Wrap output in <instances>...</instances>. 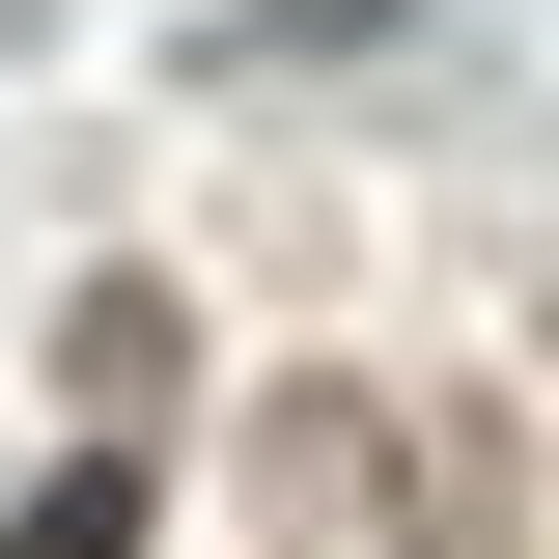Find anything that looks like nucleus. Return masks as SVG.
I'll list each match as a JSON object with an SVG mask.
<instances>
[{"label":"nucleus","mask_w":559,"mask_h":559,"mask_svg":"<svg viewBox=\"0 0 559 559\" xmlns=\"http://www.w3.org/2000/svg\"><path fill=\"white\" fill-rule=\"evenodd\" d=\"M419 57V0H197L168 28V84H392Z\"/></svg>","instance_id":"f257e3e1"},{"label":"nucleus","mask_w":559,"mask_h":559,"mask_svg":"<svg viewBox=\"0 0 559 559\" xmlns=\"http://www.w3.org/2000/svg\"><path fill=\"white\" fill-rule=\"evenodd\" d=\"M392 476H419V532H448V559H503V532H532V476H503V419H476V392H448V419H392Z\"/></svg>","instance_id":"f03ea898"},{"label":"nucleus","mask_w":559,"mask_h":559,"mask_svg":"<svg viewBox=\"0 0 559 559\" xmlns=\"http://www.w3.org/2000/svg\"><path fill=\"white\" fill-rule=\"evenodd\" d=\"M252 476H280V503H308V532H336V503H364V476H392V419H364V392H280V419H252Z\"/></svg>","instance_id":"7ed1b4c3"},{"label":"nucleus","mask_w":559,"mask_h":559,"mask_svg":"<svg viewBox=\"0 0 559 559\" xmlns=\"http://www.w3.org/2000/svg\"><path fill=\"white\" fill-rule=\"evenodd\" d=\"M0 559H140V448H112V419L28 476V532H0Z\"/></svg>","instance_id":"20e7f679"},{"label":"nucleus","mask_w":559,"mask_h":559,"mask_svg":"<svg viewBox=\"0 0 559 559\" xmlns=\"http://www.w3.org/2000/svg\"><path fill=\"white\" fill-rule=\"evenodd\" d=\"M57 364H84V419H140V392H168V280H84Z\"/></svg>","instance_id":"39448f33"},{"label":"nucleus","mask_w":559,"mask_h":559,"mask_svg":"<svg viewBox=\"0 0 559 559\" xmlns=\"http://www.w3.org/2000/svg\"><path fill=\"white\" fill-rule=\"evenodd\" d=\"M0 28H57V0H0Z\"/></svg>","instance_id":"423d86ee"}]
</instances>
